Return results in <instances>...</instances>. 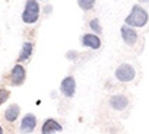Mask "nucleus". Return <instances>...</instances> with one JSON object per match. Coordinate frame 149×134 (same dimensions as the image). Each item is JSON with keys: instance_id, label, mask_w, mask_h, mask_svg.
Instances as JSON below:
<instances>
[{"instance_id": "1", "label": "nucleus", "mask_w": 149, "mask_h": 134, "mask_svg": "<svg viewBox=\"0 0 149 134\" xmlns=\"http://www.w3.org/2000/svg\"><path fill=\"white\" fill-rule=\"evenodd\" d=\"M149 21V15L148 12L140 6V5H134L130 10V13L126 16L124 19V25L130 26V28H142L148 23Z\"/></svg>"}, {"instance_id": "2", "label": "nucleus", "mask_w": 149, "mask_h": 134, "mask_svg": "<svg viewBox=\"0 0 149 134\" xmlns=\"http://www.w3.org/2000/svg\"><path fill=\"white\" fill-rule=\"evenodd\" d=\"M40 5L37 0H26L25 3V9L22 12V21L26 25H32L38 21L40 18Z\"/></svg>"}, {"instance_id": "3", "label": "nucleus", "mask_w": 149, "mask_h": 134, "mask_svg": "<svg viewBox=\"0 0 149 134\" xmlns=\"http://www.w3.org/2000/svg\"><path fill=\"white\" fill-rule=\"evenodd\" d=\"M114 76H116V79H117L118 82L129 83V82H132V80L136 77V72H134V69H133L132 64L123 63V64H120L117 69H116Z\"/></svg>"}, {"instance_id": "4", "label": "nucleus", "mask_w": 149, "mask_h": 134, "mask_svg": "<svg viewBox=\"0 0 149 134\" xmlns=\"http://www.w3.org/2000/svg\"><path fill=\"white\" fill-rule=\"evenodd\" d=\"M9 79H10L12 86H21V85H24V82L26 80V70H25V67L22 64L16 63L12 67V70H10Z\"/></svg>"}, {"instance_id": "5", "label": "nucleus", "mask_w": 149, "mask_h": 134, "mask_svg": "<svg viewBox=\"0 0 149 134\" xmlns=\"http://www.w3.org/2000/svg\"><path fill=\"white\" fill-rule=\"evenodd\" d=\"M60 92L66 98H73L76 93V80L73 76H66L60 83Z\"/></svg>"}, {"instance_id": "6", "label": "nucleus", "mask_w": 149, "mask_h": 134, "mask_svg": "<svg viewBox=\"0 0 149 134\" xmlns=\"http://www.w3.org/2000/svg\"><path fill=\"white\" fill-rule=\"evenodd\" d=\"M37 127V117L34 114H25L22 121H21V125H19V130H21V134H29L35 130Z\"/></svg>"}, {"instance_id": "7", "label": "nucleus", "mask_w": 149, "mask_h": 134, "mask_svg": "<svg viewBox=\"0 0 149 134\" xmlns=\"http://www.w3.org/2000/svg\"><path fill=\"white\" fill-rule=\"evenodd\" d=\"M82 47L91 48V50H100L101 48V38L95 34H84L81 37Z\"/></svg>"}, {"instance_id": "8", "label": "nucleus", "mask_w": 149, "mask_h": 134, "mask_svg": "<svg viewBox=\"0 0 149 134\" xmlns=\"http://www.w3.org/2000/svg\"><path fill=\"white\" fill-rule=\"evenodd\" d=\"M120 34H121V39L124 41V44H127V45H134L136 42H137V32L133 29V28H130V26H127V25H123L121 28H120Z\"/></svg>"}, {"instance_id": "9", "label": "nucleus", "mask_w": 149, "mask_h": 134, "mask_svg": "<svg viewBox=\"0 0 149 134\" xmlns=\"http://www.w3.org/2000/svg\"><path fill=\"white\" fill-rule=\"evenodd\" d=\"M61 130H63V125L54 118H47L41 125L42 134H56V133H60Z\"/></svg>"}, {"instance_id": "10", "label": "nucleus", "mask_w": 149, "mask_h": 134, "mask_svg": "<svg viewBox=\"0 0 149 134\" xmlns=\"http://www.w3.org/2000/svg\"><path fill=\"white\" fill-rule=\"evenodd\" d=\"M110 106L116 111H123L129 106V98L124 95H113L110 98Z\"/></svg>"}, {"instance_id": "11", "label": "nucleus", "mask_w": 149, "mask_h": 134, "mask_svg": "<svg viewBox=\"0 0 149 134\" xmlns=\"http://www.w3.org/2000/svg\"><path fill=\"white\" fill-rule=\"evenodd\" d=\"M32 52H34V45L31 44V42H24L22 44V47H21V51H19V55H18V63L21 64V63H24V61H26V60H29L31 58V55H32Z\"/></svg>"}, {"instance_id": "12", "label": "nucleus", "mask_w": 149, "mask_h": 134, "mask_svg": "<svg viewBox=\"0 0 149 134\" xmlns=\"http://www.w3.org/2000/svg\"><path fill=\"white\" fill-rule=\"evenodd\" d=\"M19 114H21V106H19L18 104H12V105H9V106L6 108V111H5V119H6L8 122H15V121L18 119Z\"/></svg>"}, {"instance_id": "13", "label": "nucleus", "mask_w": 149, "mask_h": 134, "mask_svg": "<svg viewBox=\"0 0 149 134\" xmlns=\"http://www.w3.org/2000/svg\"><path fill=\"white\" fill-rule=\"evenodd\" d=\"M89 28L92 29V34H95V35H100L102 32V26H101V22L98 18H94L89 21Z\"/></svg>"}, {"instance_id": "14", "label": "nucleus", "mask_w": 149, "mask_h": 134, "mask_svg": "<svg viewBox=\"0 0 149 134\" xmlns=\"http://www.w3.org/2000/svg\"><path fill=\"white\" fill-rule=\"evenodd\" d=\"M95 2H97V0H78V6H79L82 10L88 12V10H91V9L94 8Z\"/></svg>"}, {"instance_id": "15", "label": "nucleus", "mask_w": 149, "mask_h": 134, "mask_svg": "<svg viewBox=\"0 0 149 134\" xmlns=\"http://www.w3.org/2000/svg\"><path fill=\"white\" fill-rule=\"evenodd\" d=\"M10 98V92L5 88H0V105H3L5 102H8Z\"/></svg>"}, {"instance_id": "16", "label": "nucleus", "mask_w": 149, "mask_h": 134, "mask_svg": "<svg viewBox=\"0 0 149 134\" xmlns=\"http://www.w3.org/2000/svg\"><path fill=\"white\" fill-rule=\"evenodd\" d=\"M76 57H78V52L74 50H72V51H69L66 54V58H69V60H76Z\"/></svg>"}, {"instance_id": "17", "label": "nucleus", "mask_w": 149, "mask_h": 134, "mask_svg": "<svg viewBox=\"0 0 149 134\" xmlns=\"http://www.w3.org/2000/svg\"><path fill=\"white\" fill-rule=\"evenodd\" d=\"M140 3H149V0H139Z\"/></svg>"}, {"instance_id": "18", "label": "nucleus", "mask_w": 149, "mask_h": 134, "mask_svg": "<svg viewBox=\"0 0 149 134\" xmlns=\"http://www.w3.org/2000/svg\"><path fill=\"white\" fill-rule=\"evenodd\" d=\"M0 134H5V133H3V127H2V125H0Z\"/></svg>"}, {"instance_id": "19", "label": "nucleus", "mask_w": 149, "mask_h": 134, "mask_svg": "<svg viewBox=\"0 0 149 134\" xmlns=\"http://www.w3.org/2000/svg\"><path fill=\"white\" fill-rule=\"evenodd\" d=\"M37 2H40V0H37Z\"/></svg>"}]
</instances>
